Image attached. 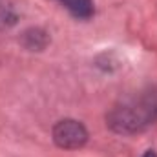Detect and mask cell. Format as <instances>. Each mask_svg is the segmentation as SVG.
Returning <instances> with one entry per match:
<instances>
[{
	"label": "cell",
	"mask_w": 157,
	"mask_h": 157,
	"mask_svg": "<svg viewBox=\"0 0 157 157\" xmlns=\"http://www.w3.org/2000/svg\"><path fill=\"white\" fill-rule=\"evenodd\" d=\"M53 139L60 148L75 150V148H80L86 143L88 132L80 122L68 119V121L57 122V126L53 128Z\"/></svg>",
	"instance_id": "cell-1"
},
{
	"label": "cell",
	"mask_w": 157,
	"mask_h": 157,
	"mask_svg": "<svg viewBox=\"0 0 157 157\" xmlns=\"http://www.w3.org/2000/svg\"><path fill=\"white\" fill-rule=\"evenodd\" d=\"M143 157H157V155H155V152H152V150H150V152H146Z\"/></svg>",
	"instance_id": "cell-3"
},
{
	"label": "cell",
	"mask_w": 157,
	"mask_h": 157,
	"mask_svg": "<svg viewBox=\"0 0 157 157\" xmlns=\"http://www.w3.org/2000/svg\"><path fill=\"white\" fill-rule=\"evenodd\" d=\"M77 18H90L93 15V0H59Z\"/></svg>",
	"instance_id": "cell-2"
}]
</instances>
